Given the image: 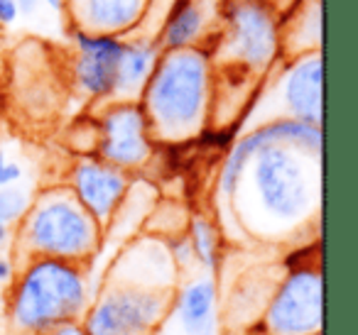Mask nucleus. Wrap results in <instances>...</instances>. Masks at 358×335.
<instances>
[{"label":"nucleus","mask_w":358,"mask_h":335,"mask_svg":"<svg viewBox=\"0 0 358 335\" xmlns=\"http://www.w3.org/2000/svg\"><path fill=\"white\" fill-rule=\"evenodd\" d=\"M201 25H204V13L196 6V0H179L177 10L172 13L164 30V45L169 50L189 47L199 37Z\"/></svg>","instance_id":"15"},{"label":"nucleus","mask_w":358,"mask_h":335,"mask_svg":"<svg viewBox=\"0 0 358 335\" xmlns=\"http://www.w3.org/2000/svg\"><path fill=\"white\" fill-rule=\"evenodd\" d=\"M194 250L201 257L206 267H214L216 262V242H214V230L209 228V223L196 221L194 223Z\"/></svg>","instance_id":"16"},{"label":"nucleus","mask_w":358,"mask_h":335,"mask_svg":"<svg viewBox=\"0 0 358 335\" xmlns=\"http://www.w3.org/2000/svg\"><path fill=\"white\" fill-rule=\"evenodd\" d=\"M30 240L50 255H81L94 242V223L71 198H50L32 216Z\"/></svg>","instance_id":"4"},{"label":"nucleus","mask_w":358,"mask_h":335,"mask_svg":"<svg viewBox=\"0 0 358 335\" xmlns=\"http://www.w3.org/2000/svg\"><path fill=\"white\" fill-rule=\"evenodd\" d=\"M268 3H270V6H278V0H268ZM294 3H297V0H287V6H294Z\"/></svg>","instance_id":"24"},{"label":"nucleus","mask_w":358,"mask_h":335,"mask_svg":"<svg viewBox=\"0 0 358 335\" xmlns=\"http://www.w3.org/2000/svg\"><path fill=\"white\" fill-rule=\"evenodd\" d=\"M59 335H84V333H79V330H74V328H66V330H62Z\"/></svg>","instance_id":"23"},{"label":"nucleus","mask_w":358,"mask_h":335,"mask_svg":"<svg viewBox=\"0 0 358 335\" xmlns=\"http://www.w3.org/2000/svg\"><path fill=\"white\" fill-rule=\"evenodd\" d=\"M22 211H25V193L15 188H6L0 193V223L15 221Z\"/></svg>","instance_id":"17"},{"label":"nucleus","mask_w":358,"mask_h":335,"mask_svg":"<svg viewBox=\"0 0 358 335\" xmlns=\"http://www.w3.org/2000/svg\"><path fill=\"white\" fill-rule=\"evenodd\" d=\"M17 10H22L25 15H32V13L37 10V6H40V0H15Z\"/></svg>","instance_id":"20"},{"label":"nucleus","mask_w":358,"mask_h":335,"mask_svg":"<svg viewBox=\"0 0 358 335\" xmlns=\"http://www.w3.org/2000/svg\"><path fill=\"white\" fill-rule=\"evenodd\" d=\"M123 188H125V179L108 167L84 164L76 172V191H79L81 203L99 218L108 216L113 211Z\"/></svg>","instance_id":"11"},{"label":"nucleus","mask_w":358,"mask_h":335,"mask_svg":"<svg viewBox=\"0 0 358 335\" xmlns=\"http://www.w3.org/2000/svg\"><path fill=\"white\" fill-rule=\"evenodd\" d=\"M152 64H155V50L150 45H145V42L123 45L113 94H135L143 86V81L150 76Z\"/></svg>","instance_id":"13"},{"label":"nucleus","mask_w":358,"mask_h":335,"mask_svg":"<svg viewBox=\"0 0 358 335\" xmlns=\"http://www.w3.org/2000/svg\"><path fill=\"white\" fill-rule=\"evenodd\" d=\"M282 98L297 123H322V57L302 54L282 79Z\"/></svg>","instance_id":"9"},{"label":"nucleus","mask_w":358,"mask_h":335,"mask_svg":"<svg viewBox=\"0 0 358 335\" xmlns=\"http://www.w3.org/2000/svg\"><path fill=\"white\" fill-rule=\"evenodd\" d=\"M47 6L55 8V10H62V8H64V0H47Z\"/></svg>","instance_id":"22"},{"label":"nucleus","mask_w":358,"mask_h":335,"mask_svg":"<svg viewBox=\"0 0 358 335\" xmlns=\"http://www.w3.org/2000/svg\"><path fill=\"white\" fill-rule=\"evenodd\" d=\"M8 274H10V265H8V262L0 260V281L8 279Z\"/></svg>","instance_id":"21"},{"label":"nucleus","mask_w":358,"mask_h":335,"mask_svg":"<svg viewBox=\"0 0 358 335\" xmlns=\"http://www.w3.org/2000/svg\"><path fill=\"white\" fill-rule=\"evenodd\" d=\"M268 320L278 335H302L317 328L322 320V279L312 271L294 274L280 291Z\"/></svg>","instance_id":"5"},{"label":"nucleus","mask_w":358,"mask_h":335,"mask_svg":"<svg viewBox=\"0 0 358 335\" xmlns=\"http://www.w3.org/2000/svg\"><path fill=\"white\" fill-rule=\"evenodd\" d=\"M76 20L86 27L84 35H115L140 20L145 0H74Z\"/></svg>","instance_id":"10"},{"label":"nucleus","mask_w":358,"mask_h":335,"mask_svg":"<svg viewBox=\"0 0 358 335\" xmlns=\"http://www.w3.org/2000/svg\"><path fill=\"white\" fill-rule=\"evenodd\" d=\"M211 311H214V284L196 281L182 296V323L192 335H206L211 328Z\"/></svg>","instance_id":"14"},{"label":"nucleus","mask_w":358,"mask_h":335,"mask_svg":"<svg viewBox=\"0 0 358 335\" xmlns=\"http://www.w3.org/2000/svg\"><path fill=\"white\" fill-rule=\"evenodd\" d=\"M278 17L268 0H234L229 13L226 54L236 66L263 71L278 54Z\"/></svg>","instance_id":"3"},{"label":"nucleus","mask_w":358,"mask_h":335,"mask_svg":"<svg viewBox=\"0 0 358 335\" xmlns=\"http://www.w3.org/2000/svg\"><path fill=\"white\" fill-rule=\"evenodd\" d=\"M20 179V167L13 162H6V167H3V174H0V186H6V184H13Z\"/></svg>","instance_id":"19"},{"label":"nucleus","mask_w":358,"mask_h":335,"mask_svg":"<svg viewBox=\"0 0 358 335\" xmlns=\"http://www.w3.org/2000/svg\"><path fill=\"white\" fill-rule=\"evenodd\" d=\"M6 237V223H0V240Z\"/></svg>","instance_id":"25"},{"label":"nucleus","mask_w":358,"mask_h":335,"mask_svg":"<svg viewBox=\"0 0 358 335\" xmlns=\"http://www.w3.org/2000/svg\"><path fill=\"white\" fill-rule=\"evenodd\" d=\"M3 167H6V159H3V154H0V174H3Z\"/></svg>","instance_id":"26"},{"label":"nucleus","mask_w":358,"mask_h":335,"mask_svg":"<svg viewBox=\"0 0 358 335\" xmlns=\"http://www.w3.org/2000/svg\"><path fill=\"white\" fill-rule=\"evenodd\" d=\"M17 17V6L15 0H0V22H13Z\"/></svg>","instance_id":"18"},{"label":"nucleus","mask_w":358,"mask_h":335,"mask_svg":"<svg viewBox=\"0 0 358 335\" xmlns=\"http://www.w3.org/2000/svg\"><path fill=\"white\" fill-rule=\"evenodd\" d=\"M294 13L297 17L287 22V32L280 37L278 45H285V50L292 54H314V50L322 45V0H297Z\"/></svg>","instance_id":"12"},{"label":"nucleus","mask_w":358,"mask_h":335,"mask_svg":"<svg viewBox=\"0 0 358 335\" xmlns=\"http://www.w3.org/2000/svg\"><path fill=\"white\" fill-rule=\"evenodd\" d=\"M209 64L196 50H172L155 71L148 89L150 123L164 137H185L199 128L204 113Z\"/></svg>","instance_id":"1"},{"label":"nucleus","mask_w":358,"mask_h":335,"mask_svg":"<svg viewBox=\"0 0 358 335\" xmlns=\"http://www.w3.org/2000/svg\"><path fill=\"white\" fill-rule=\"evenodd\" d=\"M162 301L152 294H110L91 313V335H143L157 320Z\"/></svg>","instance_id":"6"},{"label":"nucleus","mask_w":358,"mask_h":335,"mask_svg":"<svg viewBox=\"0 0 358 335\" xmlns=\"http://www.w3.org/2000/svg\"><path fill=\"white\" fill-rule=\"evenodd\" d=\"M79 45V61L76 76L84 91L94 96H108L115 89L118 64L123 54V42L108 35H76Z\"/></svg>","instance_id":"7"},{"label":"nucleus","mask_w":358,"mask_h":335,"mask_svg":"<svg viewBox=\"0 0 358 335\" xmlns=\"http://www.w3.org/2000/svg\"><path fill=\"white\" fill-rule=\"evenodd\" d=\"M84 286L71 267L62 262H42L27 274L17 296L15 315L27 328H47L71 315L81 306Z\"/></svg>","instance_id":"2"},{"label":"nucleus","mask_w":358,"mask_h":335,"mask_svg":"<svg viewBox=\"0 0 358 335\" xmlns=\"http://www.w3.org/2000/svg\"><path fill=\"white\" fill-rule=\"evenodd\" d=\"M148 137H145V115L135 105H120L110 110L103 120V142L101 154L108 162L130 167L148 157Z\"/></svg>","instance_id":"8"}]
</instances>
